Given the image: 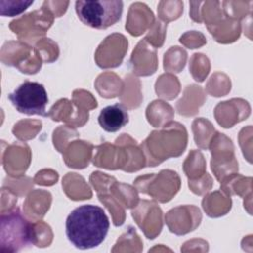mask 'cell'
Masks as SVG:
<instances>
[{
    "label": "cell",
    "mask_w": 253,
    "mask_h": 253,
    "mask_svg": "<svg viewBox=\"0 0 253 253\" xmlns=\"http://www.w3.org/2000/svg\"><path fill=\"white\" fill-rule=\"evenodd\" d=\"M36 242V231L19 209L1 214L0 251L14 253Z\"/></svg>",
    "instance_id": "obj_2"
},
{
    "label": "cell",
    "mask_w": 253,
    "mask_h": 253,
    "mask_svg": "<svg viewBox=\"0 0 253 253\" xmlns=\"http://www.w3.org/2000/svg\"><path fill=\"white\" fill-rule=\"evenodd\" d=\"M100 126L108 132H116L128 123V113L122 104H114L101 110L98 117Z\"/></svg>",
    "instance_id": "obj_5"
},
{
    "label": "cell",
    "mask_w": 253,
    "mask_h": 253,
    "mask_svg": "<svg viewBox=\"0 0 253 253\" xmlns=\"http://www.w3.org/2000/svg\"><path fill=\"white\" fill-rule=\"evenodd\" d=\"M123 5L120 0H79L75 2V11L84 25L105 30L121 19Z\"/></svg>",
    "instance_id": "obj_3"
},
{
    "label": "cell",
    "mask_w": 253,
    "mask_h": 253,
    "mask_svg": "<svg viewBox=\"0 0 253 253\" xmlns=\"http://www.w3.org/2000/svg\"><path fill=\"white\" fill-rule=\"evenodd\" d=\"M8 99L14 108L25 115H39L47 117L45 110L48 97L44 86L35 81H24L12 93Z\"/></svg>",
    "instance_id": "obj_4"
},
{
    "label": "cell",
    "mask_w": 253,
    "mask_h": 253,
    "mask_svg": "<svg viewBox=\"0 0 253 253\" xmlns=\"http://www.w3.org/2000/svg\"><path fill=\"white\" fill-rule=\"evenodd\" d=\"M110 221L104 210L95 205L74 209L66 217L65 233L76 248L85 250L99 246L106 238Z\"/></svg>",
    "instance_id": "obj_1"
}]
</instances>
